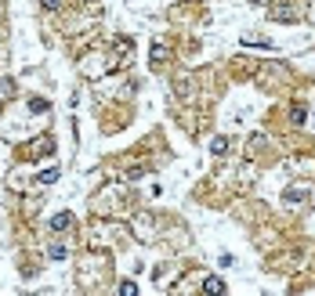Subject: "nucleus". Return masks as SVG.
I'll list each match as a JSON object with an SVG mask.
<instances>
[{"label":"nucleus","mask_w":315,"mask_h":296,"mask_svg":"<svg viewBox=\"0 0 315 296\" xmlns=\"http://www.w3.org/2000/svg\"><path fill=\"white\" fill-rule=\"evenodd\" d=\"M69 224H72V217H69V213H58L54 221H51V228H54V231H69Z\"/></svg>","instance_id":"obj_1"},{"label":"nucleus","mask_w":315,"mask_h":296,"mask_svg":"<svg viewBox=\"0 0 315 296\" xmlns=\"http://www.w3.org/2000/svg\"><path fill=\"white\" fill-rule=\"evenodd\" d=\"M304 188H294V192H286V202H294V206H301V202H304Z\"/></svg>","instance_id":"obj_2"},{"label":"nucleus","mask_w":315,"mask_h":296,"mask_svg":"<svg viewBox=\"0 0 315 296\" xmlns=\"http://www.w3.org/2000/svg\"><path fill=\"white\" fill-rule=\"evenodd\" d=\"M203 289H206V293H224V282H221V278H206Z\"/></svg>","instance_id":"obj_3"},{"label":"nucleus","mask_w":315,"mask_h":296,"mask_svg":"<svg viewBox=\"0 0 315 296\" xmlns=\"http://www.w3.org/2000/svg\"><path fill=\"white\" fill-rule=\"evenodd\" d=\"M29 108H33V112H48V101H44V98H33V101H29Z\"/></svg>","instance_id":"obj_4"},{"label":"nucleus","mask_w":315,"mask_h":296,"mask_svg":"<svg viewBox=\"0 0 315 296\" xmlns=\"http://www.w3.org/2000/svg\"><path fill=\"white\" fill-rule=\"evenodd\" d=\"M51 181H58V170H44V174H40V184H51Z\"/></svg>","instance_id":"obj_5"},{"label":"nucleus","mask_w":315,"mask_h":296,"mask_svg":"<svg viewBox=\"0 0 315 296\" xmlns=\"http://www.w3.org/2000/svg\"><path fill=\"white\" fill-rule=\"evenodd\" d=\"M120 293H124V296H134V293H138V286H134V282H120Z\"/></svg>","instance_id":"obj_6"},{"label":"nucleus","mask_w":315,"mask_h":296,"mask_svg":"<svg viewBox=\"0 0 315 296\" xmlns=\"http://www.w3.org/2000/svg\"><path fill=\"white\" fill-rule=\"evenodd\" d=\"M44 7H58V0H44Z\"/></svg>","instance_id":"obj_7"}]
</instances>
